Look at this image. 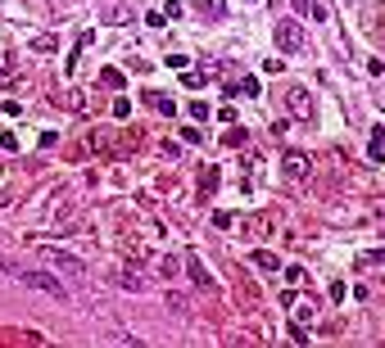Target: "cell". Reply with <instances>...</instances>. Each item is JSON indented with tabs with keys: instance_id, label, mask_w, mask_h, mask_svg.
<instances>
[{
	"instance_id": "1",
	"label": "cell",
	"mask_w": 385,
	"mask_h": 348,
	"mask_svg": "<svg viewBox=\"0 0 385 348\" xmlns=\"http://www.w3.org/2000/svg\"><path fill=\"white\" fill-rule=\"evenodd\" d=\"M14 280H23L27 289H36V294H46V298H69V285H64L55 272H46V267H23V263H0Z\"/></svg>"
},
{
	"instance_id": "2",
	"label": "cell",
	"mask_w": 385,
	"mask_h": 348,
	"mask_svg": "<svg viewBox=\"0 0 385 348\" xmlns=\"http://www.w3.org/2000/svg\"><path fill=\"white\" fill-rule=\"evenodd\" d=\"M69 217H73V190L69 186H55L50 199L36 208V222L50 226V231H69Z\"/></svg>"
},
{
	"instance_id": "3",
	"label": "cell",
	"mask_w": 385,
	"mask_h": 348,
	"mask_svg": "<svg viewBox=\"0 0 385 348\" xmlns=\"http://www.w3.org/2000/svg\"><path fill=\"white\" fill-rule=\"evenodd\" d=\"M286 109H290L295 122H313V118H317V104H313V95H308L304 82H290V86H286Z\"/></svg>"
},
{
	"instance_id": "4",
	"label": "cell",
	"mask_w": 385,
	"mask_h": 348,
	"mask_svg": "<svg viewBox=\"0 0 385 348\" xmlns=\"http://www.w3.org/2000/svg\"><path fill=\"white\" fill-rule=\"evenodd\" d=\"M276 45H281L286 55H300V50H304V27L295 23V18H286V23H276Z\"/></svg>"
},
{
	"instance_id": "5",
	"label": "cell",
	"mask_w": 385,
	"mask_h": 348,
	"mask_svg": "<svg viewBox=\"0 0 385 348\" xmlns=\"http://www.w3.org/2000/svg\"><path fill=\"white\" fill-rule=\"evenodd\" d=\"M41 258L55 267V272H64V276H82V258H73V254H64V249H41Z\"/></svg>"
},
{
	"instance_id": "6",
	"label": "cell",
	"mask_w": 385,
	"mask_h": 348,
	"mask_svg": "<svg viewBox=\"0 0 385 348\" xmlns=\"http://www.w3.org/2000/svg\"><path fill=\"white\" fill-rule=\"evenodd\" d=\"M281 172H286V181H308V172H313V163H308V154L290 150V154L281 159Z\"/></svg>"
},
{
	"instance_id": "7",
	"label": "cell",
	"mask_w": 385,
	"mask_h": 348,
	"mask_svg": "<svg viewBox=\"0 0 385 348\" xmlns=\"http://www.w3.org/2000/svg\"><path fill=\"white\" fill-rule=\"evenodd\" d=\"M113 285H122V289H146V276L132 272V267H113Z\"/></svg>"
},
{
	"instance_id": "8",
	"label": "cell",
	"mask_w": 385,
	"mask_h": 348,
	"mask_svg": "<svg viewBox=\"0 0 385 348\" xmlns=\"http://www.w3.org/2000/svg\"><path fill=\"white\" fill-rule=\"evenodd\" d=\"M186 272H190V280H195L200 289H214V276H209V267H204V263H195V258H186Z\"/></svg>"
},
{
	"instance_id": "9",
	"label": "cell",
	"mask_w": 385,
	"mask_h": 348,
	"mask_svg": "<svg viewBox=\"0 0 385 348\" xmlns=\"http://www.w3.org/2000/svg\"><path fill=\"white\" fill-rule=\"evenodd\" d=\"M104 23H113V27H127V23H136V14H132L127 5H113V9H104Z\"/></svg>"
},
{
	"instance_id": "10",
	"label": "cell",
	"mask_w": 385,
	"mask_h": 348,
	"mask_svg": "<svg viewBox=\"0 0 385 348\" xmlns=\"http://www.w3.org/2000/svg\"><path fill=\"white\" fill-rule=\"evenodd\" d=\"M368 159L381 163L385 159V127H372V140H368Z\"/></svg>"
},
{
	"instance_id": "11",
	"label": "cell",
	"mask_w": 385,
	"mask_h": 348,
	"mask_svg": "<svg viewBox=\"0 0 385 348\" xmlns=\"http://www.w3.org/2000/svg\"><path fill=\"white\" fill-rule=\"evenodd\" d=\"M100 86H104V91H122V86H127V77H122L118 68H109V64H104V68H100Z\"/></svg>"
},
{
	"instance_id": "12",
	"label": "cell",
	"mask_w": 385,
	"mask_h": 348,
	"mask_svg": "<svg viewBox=\"0 0 385 348\" xmlns=\"http://www.w3.org/2000/svg\"><path fill=\"white\" fill-rule=\"evenodd\" d=\"M249 263H254L258 272H276V267H281V258H276V254H267V249H258V254L249 258Z\"/></svg>"
},
{
	"instance_id": "13",
	"label": "cell",
	"mask_w": 385,
	"mask_h": 348,
	"mask_svg": "<svg viewBox=\"0 0 385 348\" xmlns=\"http://www.w3.org/2000/svg\"><path fill=\"white\" fill-rule=\"evenodd\" d=\"M227 91H231V95H254V100H258V95H263V82H254V77H245V82L227 86Z\"/></svg>"
},
{
	"instance_id": "14",
	"label": "cell",
	"mask_w": 385,
	"mask_h": 348,
	"mask_svg": "<svg viewBox=\"0 0 385 348\" xmlns=\"http://www.w3.org/2000/svg\"><path fill=\"white\" fill-rule=\"evenodd\" d=\"M59 50V41H55L50 32H41V36H32V55H55Z\"/></svg>"
},
{
	"instance_id": "15",
	"label": "cell",
	"mask_w": 385,
	"mask_h": 348,
	"mask_svg": "<svg viewBox=\"0 0 385 348\" xmlns=\"http://www.w3.org/2000/svg\"><path fill=\"white\" fill-rule=\"evenodd\" d=\"M86 45H91V32H82V36H77V45H73V59H69V73H73V64H77V55H82V50H86Z\"/></svg>"
},
{
	"instance_id": "16",
	"label": "cell",
	"mask_w": 385,
	"mask_h": 348,
	"mask_svg": "<svg viewBox=\"0 0 385 348\" xmlns=\"http://www.w3.org/2000/svg\"><path fill=\"white\" fill-rule=\"evenodd\" d=\"M154 109H159V113H168V118H172V113H177V104H172L168 95H154Z\"/></svg>"
},
{
	"instance_id": "17",
	"label": "cell",
	"mask_w": 385,
	"mask_h": 348,
	"mask_svg": "<svg viewBox=\"0 0 385 348\" xmlns=\"http://www.w3.org/2000/svg\"><path fill=\"white\" fill-rule=\"evenodd\" d=\"M177 263L181 258H159V276H177Z\"/></svg>"
},
{
	"instance_id": "18",
	"label": "cell",
	"mask_w": 385,
	"mask_h": 348,
	"mask_svg": "<svg viewBox=\"0 0 385 348\" xmlns=\"http://www.w3.org/2000/svg\"><path fill=\"white\" fill-rule=\"evenodd\" d=\"M200 186L214 190V186H218V172H214V168H204V172H200Z\"/></svg>"
},
{
	"instance_id": "19",
	"label": "cell",
	"mask_w": 385,
	"mask_h": 348,
	"mask_svg": "<svg viewBox=\"0 0 385 348\" xmlns=\"http://www.w3.org/2000/svg\"><path fill=\"white\" fill-rule=\"evenodd\" d=\"M368 263H385V249H372V254L358 258V267H368Z\"/></svg>"
},
{
	"instance_id": "20",
	"label": "cell",
	"mask_w": 385,
	"mask_h": 348,
	"mask_svg": "<svg viewBox=\"0 0 385 348\" xmlns=\"http://www.w3.org/2000/svg\"><path fill=\"white\" fill-rule=\"evenodd\" d=\"M200 9H204V14H218V18H223V0H200Z\"/></svg>"
},
{
	"instance_id": "21",
	"label": "cell",
	"mask_w": 385,
	"mask_h": 348,
	"mask_svg": "<svg viewBox=\"0 0 385 348\" xmlns=\"http://www.w3.org/2000/svg\"><path fill=\"white\" fill-rule=\"evenodd\" d=\"M181 82H186V86H190V91H200V86H204V82H209V77H200V73H186V77H181Z\"/></svg>"
},
{
	"instance_id": "22",
	"label": "cell",
	"mask_w": 385,
	"mask_h": 348,
	"mask_svg": "<svg viewBox=\"0 0 385 348\" xmlns=\"http://www.w3.org/2000/svg\"><path fill=\"white\" fill-rule=\"evenodd\" d=\"M190 118L204 122V118H209V104H200V100H195V104H190Z\"/></svg>"
},
{
	"instance_id": "23",
	"label": "cell",
	"mask_w": 385,
	"mask_h": 348,
	"mask_svg": "<svg viewBox=\"0 0 385 348\" xmlns=\"http://www.w3.org/2000/svg\"><path fill=\"white\" fill-rule=\"evenodd\" d=\"M290 5H295V9H304V14H308V0H290Z\"/></svg>"
}]
</instances>
